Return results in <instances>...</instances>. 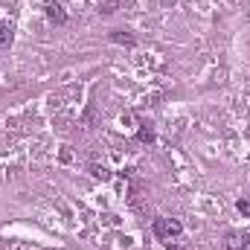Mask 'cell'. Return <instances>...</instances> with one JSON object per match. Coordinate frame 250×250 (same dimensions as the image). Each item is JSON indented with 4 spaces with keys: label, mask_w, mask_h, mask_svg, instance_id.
Returning <instances> with one entry per match:
<instances>
[{
    "label": "cell",
    "mask_w": 250,
    "mask_h": 250,
    "mask_svg": "<svg viewBox=\"0 0 250 250\" xmlns=\"http://www.w3.org/2000/svg\"><path fill=\"white\" fill-rule=\"evenodd\" d=\"M151 230H154V236H157V239L172 242V239H178V236L184 233V224H181L178 218H154Z\"/></svg>",
    "instance_id": "6da1fadb"
},
{
    "label": "cell",
    "mask_w": 250,
    "mask_h": 250,
    "mask_svg": "<svg viewBox=\"0 0 250 250\" xmlns=\"http://www.w3.org/2000/svg\"><path fill=\"white\" fill-rule=\"evenodd\" d=\"M44 9H47V18H50L53 23H59V26H64V23H67V12H64L59 3H47Z\"/></svg>",
    "instance_id": "7a4b0ae2"
},
{
    "label": "cell",
    "mask_w": 250,
    "mask_h": 250,
    "mask_svg": "<svg viewBox=\"0 0 250 250\" xmlns=\"http://www.w3.org/2000/svg\"><path fill=\"white\" fill-rule=\"evenodd\" d=\"M248 245H250L248 233H230L227 236V250H245Z\"/></svg>",
    "instance_id": "3957f363"
},
{
    "label": "cell",
    "mask_w": 250,
    "mask_h": 250,
    "mask_svg": "<svg viewBox=\"0 0 250 250\" xmlns=\"http://www.w3.org/2000/svg\"><path fill=\"white\" fill-rule=\"evenodd\" d=\"M114 44H123V47H134L137 44V38L131 35V32H125V29H111V35H108Z\"/></svg>",
    "instance_id": "277c9868"
},
{
    "label": "cell",
    "mask_w": 250,
    "mask_h": 250,
    "mask_svg": "<svg viewBox=\"0 0 250 250\" xmlns=\"http://www.w3.org/2000/svg\"><path fill=\"white\" fill-rule=\"evenodd\" d=\"M12 41H15V32H12V26H9V23H0V50L12 47Z\"/></svg>",
    "instance_id": "5b68a950"
},
{
    "label": "cell",
    "mask_w": 250,
    "mask_h": 250,
    "mask_svg": "<svg viewBox=\"0 0 250 250\" xmlns=\"http://www.w3.org/2000/svg\"><path fill=\"white\" fill-rule=\"evenodd\" d=\"M137 140H140V143H151V140H154V128H151L148 123H143L140 134H137Z\"/></svg>",
    "instance_id": "8992f818"
},
{
    "label": "cell",
    "mask_w": 250,
    "mask_h": 250,
    "mask_svg": "<svg viewBox=\"0 0 250 250\" xmlns=\"http://www.w3.org/2000/svg\"><path fill=\"white\" fill-rule=\"evenodd\" d=\"M236 209H239L242 215H248V218H250V201H242V198H239V201H236Z\"/></svg>",
    "instance_id": "52a82bcc"
}]
</instances>
